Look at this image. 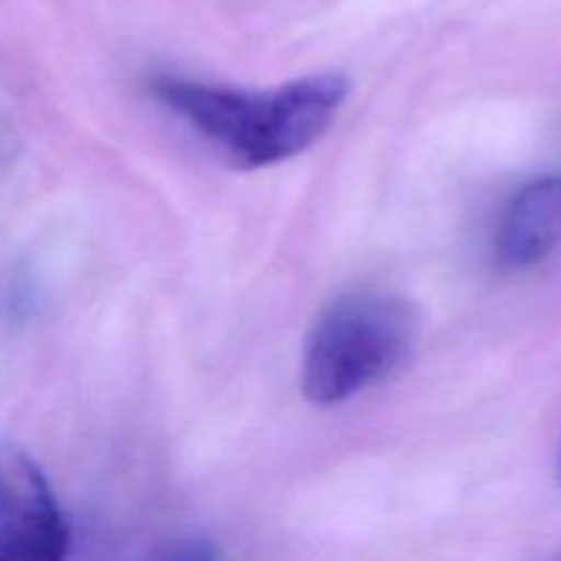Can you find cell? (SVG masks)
Returning <instances> with one entry per match:
<instances>
[{
    "instance_id": "cell-3",
    "label": "cell",
    "mask_w": 561,
    "mask_h": 561,
    "mask_svg": "<svg viewBox=\"0 0 561 561\" xmlns=\"http://www.w3.org/2000/svg\"><path fill=\"white\" fill-rule=\"evenodd\" d=\"M69 540L42 469L16 444H0V561H58Z\"/></svg>"
},
{
    "instance_id": "cell-1",
    "label": "cell",
    "mask_w": 561,
    "mask_h": 561,
    "mask_svg": "<svg viewBox=\"0 0 561 561\" xmlns=\"http://www.w3.org/2000/svg\"><path fill=\"white\" fill-rule=\"evenodd\" d=\"M153 96L217 142L241 168H268L307 151L337 118L348 80L334 71L299 77L274 91H236L184 77H157Z\"/></svg>"
},
{
    "instance_id": "cell-2",
    "label": "cell",
    "mask_w": 561,
    "mask_h": 561,
    "mask_svg": "<svg viewBox=\"0 0 561 561\" xmlns=\"http://www.w3.org/2000/svg\"><path fill=\"white\" fill-rule=\"evenodd\" d=\"M420 321L403 296L356 288L323 307L305 345L301 389L316 405H337L392 376L416 343Z\"/></svg>"
},
{
    "instance_id": "cell-4",
    "label": "cell",
    "mask_w": 561,
    "mask_h": 561,
    "mask_svg": "<svg viewBox=\"0 0 561 561\" xmlns=\"http://www.w3.org/2000/svg\"><path fill=\"white\" fill-rule=\"evenodd\" d=\"M561 244V175H540L507 203L496 230V257L507 268H529Z\"/></svg>"
},
{
    "instance_id": "cell-5",
    "label": "cell",
    "mask_w": 561,
    "mask_h": 561,
    "mask_svg": "<svg viewBox=\"0 0 561 561\" xmlns=\"http://www.w3.org/2000/svg\"><path fill=\"white\" fill-rule=\"evenodd\" d=\"M559 471H561V458H559Z\"/></svg>"
}]
</instances>
